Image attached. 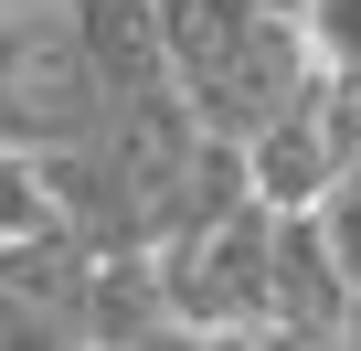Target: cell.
Segmentation results:
<instances>
[{
    "label": "cell",
    "instance_id": "cell-1",
    "mask_svg": "<svg viewBox=\"0 0 361 351\" xmlns=\"http://www.w3.org/2000/svg\"><path fill=\"white\" fill-rule=\"evenodd\" d=\"M159 11V64L180 85L213 138H245L266 128L287 96L319 85V54H308V22L287 0H149Z\"/></svg>",
    "mask_w": 361,
    "mask_h": 351
},
{
    "label": "cell",
    "instance_id": "cell-2",
    "mask_svg": "<svg viewBox=\"0 0 361 351\" xmlns=\"http://www.w3.org/2000/svg\"><path fill=\"white\" fill-rule=\"evenodd\" d=\"M85 266H96V256L54 224L43 160H32V149H0V298H75Z\"/></svg>",
    "mask_w": 361,
    "mask_h": 351
},
{
    "label": "cell",
    "instance_id": "cell-3",
    "mask_svg": "<svg viewBox=\"0 0 361 351\" xmlns=\"http://www.w3.org/2000/svg\"><path fill=\"white\" fill-rule=\"evenodd\" d=\"M266 330H308V340L350 330V287H340L308 203H276V224H266Z\"/></svg>",
    "mask_w": 361,
    "mask_h": 351
},
{
    "label": "cell",
    "instance_id": "cell-4",
    "mask_svg": "<svg viewBox=\"0 0 361 351\" xmlns=\"http://www.w3.org/2000/svg\"><path fill=\"white\" fill-rule=\"evenodd\" d=\"M308 224H319V245H329V266H340V287L361 298V170H340V182L308 203Z\"/></svg>",
    "mask_w": 361,
    "mask_h": 351
},
{
    "label": "cell",
    "instance_id": "cell-5",
    "mask_svg": "<svg viewBox=\"0 0 361 351\" xmlns=\"http://www.w3.org/2000/svg\"><path fill=\"white\" fill-rule=\"evenodd\" d=\"M319 75H361V0H298Z\"/></svg>",
    "mask_w": 361,
    "mask_h": 351
},
{
    "label": "cell",
    "instance_id": "cell-6",
    "mask_svg": "<svg viewBox=\"0 0 361 351\" xmlns=\"http://www.w3.org/2000/svg\"><path fill=\"white\" fill-rule=\"evenodd\" d=\"M287 11H298V0H287Z\"/></svg>",
    "mask_w": 361,
    "mask_h": 351
}]
</instances>
